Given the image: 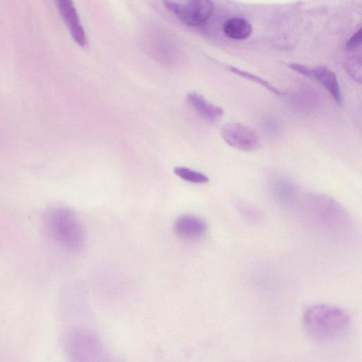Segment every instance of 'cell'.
Returning <instances> with one entry per match:
<instances>
[{
	"mask_svg": "<svg viewBox=\"0 0 362 362\" xmlns=\"http://www.w3.org/2000/svg\"><path fill=\"white\" fill-rule=\"evenodd\" d=\"M290 69L293 70L294 71L306 76L310 78L311 75V68L303 64H300L298 63H291L289 64Z\"/></svg>",
	"mask_w": 362,
	"mask_h": 362,
	"instance_id": "5bb4252c",
	"label": "cell"
},
{
	"mask_svg": "<svg viewBox=\"0 0 362 362\" xmlns=\"http://www.w3.org/2000/svg\"><path fill=\"white\" fill-rule=\"evenodd\" d=\"M163 3L180 21L191 26L205 23L214 9L213 2L209 0L165 1Z\"/></svg>",
	"mask_w": 362,
	"mask_h": 362,
	"instance_id": "3957f363",
	"label": "cell"
},
{
	"mask_svg": "<svg viewBox=\"0 0 362 362\" xmlns=\"http://www.w3.org/2000/svg\"><path fill=\"white\" fill-rule=\"evenodd\" d=\"M223 30L224 34L233 40H245L252 31L250 23L242 17H233L225 21Z\"/></svg>",
	"mask_w": 362,
	"mask_h": 362,
	"instance_id": "9c48e42d",
	"label": "cell"
},
{
	"mask_svg": "<svg viewBox=\"0 0 362 362\" xmlns=\"http://www.w3.org/2000/svg\"><path fill=\"white\" fill-rule=\"evenodd\" d=\"M362 41V30L360 28L346 41L345 49L349 52H354L360 47Z\"/></svg>",
	"mask_w": 362,
	"mask_h": 362,
	"instance_id": "4fadbf2b",
	"label": "cell"
},
{
	"mask_svg": "<svg viewBox=\"0 0 362 362\" xmlns=\"http://www.w3.org/2000/svg\"><path fill=\"white\" fill-rule=\"evenodd\" d=\"M175 174L181 179L195 184H204L209 182V177L205 174L186 167H175Z\"/></svg>",
	"mask_w": 362,
	"mask_h": 362,
	"instance_id": "8fae6325",
	"label": "cell"
},
{
	"mask_svg": "<svg viewBox=\"0 0 362 362\" xmlns=\"http://www.w3.org/2000/svg\"><path fill=\"white\" fill-rule=\"evenodd\" d=\"M221 135L226 144L242 151H254L260 145L257 134L250 127L238 122L225 124L221 129Z\"/></svg>",
	"mask_w": 362,
	"mask_h": 362,
	"instance_id": "277c9868",
	"label": "cell"
},
{
	"mask_svg": "<svg viewBox=\"0 0 362 362\" xmlns=\"http://www.w3.org/2000/svg\"><path fill=\"white\" fill-rule=\"evenodd\" d=\"M346 70L350 76L355 80L361 81V65L360 57L350 59L346 64Z\"/></svg>",
	"mask_w": 362,
	"mask_h": 362,
	"instance_id": "7c38bea8",
	"label": "cell"
},
{
	"mask_svg": "<svg viewBox=\"0 0 362 362\" xmlns=\"http://www.w3.org/2000/svg\"><path fill=\"white\" fill-rule=\"evenodd\" d=\"M56 4L72 37L80 46H84L87 38L74 3L70 0H57Z\"/></svg>",
	"mask_w": 362,
	"mask_h": 362,
	"instance_id": "5b68a950",
	"label": "cell"
},
{
	"mask_svg": "<svg viewBox=\"0 0 362 362\" xmlns=\"http://www.w3.org/2000/svg\"><path fill=\"white\" fill-rule=\"evenodd\" d=\"M310 78L319 82L329 92L337 103L342 105L343 98L339 83L334 71L324 66L311 68Z\"/></svg>",
	"mask_w": 362,
	"mask_h": 362,
	"instance_id": "52a82bcc",
	"label": "cell"
},
{
	"mask_svg": "<svg viewBox=\"0 0 362 362\" xmlns=\"http://www.w3.org/2000/svg\"><path fill=\"white\" fill-rule=\"evenodd\" d=\"M186 100L199 116L209 122L218 121L223 115V110L220 106L210 103L198 93H189Z\"/></svg>",
	"mask_w": 362,
	"mask_h": 362,
	"instance_id": "ba28073f",
	"label": "cell"
},
{
	"mask_svg": "<svg viewBox=\"0 0 362 362\" xmlns=\"http://www.w3.org/2000/svg\"><path fill=\"white\" fill-rule=\"evenodd\" d=\"M303 324L306 333L313 339L327 342L342 337L349 329L351 318L340 308L320 303L304 310Z\"/></svg>",
	"mask_w": 362,
	"mask_h": 362,
	"instance_id": "6da1fadb",
	"label": "cell"
},
{
	"mask_svg": "<svg viewBox=\"0 0 362 362\" xmlns=\"http://www.w3.org/2000/svg\"><path fill=\"white\" fill-rule=\"evenodd\" d=\"M224 66L226 69H227L231 73H233L234 74L238 75L242 78L250 80L254 83H256L276 95H284L285 94L284 91H282L281 90L274 86L269 81H267V80L264 79L260 76H258L245 70L240 69L233 65L225 64Z\"/></svg>",
	"mask_w": 362,
	"mask_h": 362,
	"instance_id": "30bf717a",
	"label": "cell"
},
{
	"mask_svg": "<svg viewBox=\"0 0 362 362\" xmlns=\"http://www.w3.org/2000/svg\"><path fill=\"white\" fill-rule=\"evenodd\" d=\"M45 226L54 241L67 250L78 251L84 245L85 233L81 222L69 209H51L45 215Z\"/></svg>",
	"mask_w": 362,
	"mask_h": 362,
	"instance_id": "7a4b0ae2",
	"label": "cell"
},
{
	"mask_svg": "<svg viewBox=\"0 0 362 362\" xmlns=\"http://www.w3.org/2000/svg\"><path fill=\"white\" fill-rule=\"evenodd\" d=\"M176 235L184 240H196L202 237L207 230L206 222L193 215H182L174 224Z\"/></svg>",
	"mask_w": 362,
	"mask_h": 362,
	"instance_id": "8992f818",
	"label": "cell"
}]
</instances>
